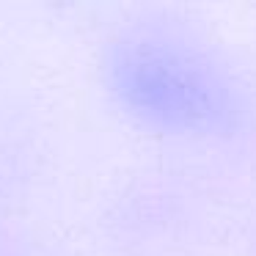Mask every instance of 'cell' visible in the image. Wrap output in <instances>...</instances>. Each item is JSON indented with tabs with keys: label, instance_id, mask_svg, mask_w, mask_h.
Masks as SVG:
<instances>
[{
	"label": "cell",
	"instance_id": "cell-1",
	"mask_svg": "<svg viewBox=\"0 0 256 256\" xmlns=\"http://www.w3.org/2000/svg\"><path fill=\"white\" fill-rule=\"evenodd\" d=\"M110 80L130 110L160 127L206 132L232 118V91L220 72L171 42L118 44L110 58Z\"/></svg>",
	"mask_w": 256,
	"mask_h": 256
}]
</instances>
